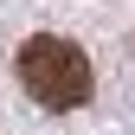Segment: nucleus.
<instances>
[{
	"instance_id": "f257e3e1",
	"label": "nucleus",
	"mask_w": 135,
	"mask_h": 135,
	"mask_svg": "<svg viewBox=\"0 0 135 135\" xmlns=\"http://www.w3.org/2000/svg\"><path fill=\"white\" fill-rule=\"evenodd\" d=\"M20 84H26L32 103H45V109H77V103H90V90H97L84 45L58 39V32H32L20 45Z\"/></svg>"
}]
</instances>
